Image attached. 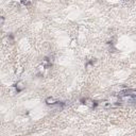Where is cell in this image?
<instances>
[{"label": "cell", "mask_w": 136, "mask_h": 136, "mask_svg": "<svg viewBox=\"0 0 136 136\" xmlns=\"http://www.w3.org/2000/svg\"><path fill=\"white\" fill-rule=\"evenodd\" d=\"M82 103L85 105H87L88 107H91V109H95L97 105H99V102H96V101H92L91 99H83L82 100Z\"/></svg>", "instance_id": "cell-1"}, {"label": "cell", "mask_w": 136, "mask_h": 136, "mask_svg": "<svg viewBox=\"0 0 136 136\" xmlns=\"http://www.w3.org/2000/svg\"><path fill=\"white\" fill-rule=\"evenodd\" d=\"M24 87H26V85H23V82H18V83L15 84V92L21 91L23 89H24Z\"/></svg>", "instance_id": "cell-2"}, {"label": "cell", "mask_w": 136, "mask_h": 136, "mask_svg": "<svg viewBox=\"0 0 136 136\" xmlns=\"http://www.w3.org/2000/svg\"><path fill=\"white\" fill-rule=\"evenodd\" d=\"M46 103H47L48 105H54L58 103V101H56L55 99H53V98H47L46 99Z\"/></svg>", "instance_id": "cell-3"}, {"label": "cell", "mask_w": 136, "mask_h": 136, "mask_svg": "<svg viewBox=\"0 0 136 136\" xmlns=\"http://www.w3.org/2000/svg\"><path fill=\"white\" fill-rule=\"evenodd\" d=\"M21 3H23V4H29L30 1L29 0H21Z\"/></svg>", "instance_id": "cell-4"}]
</instances>
